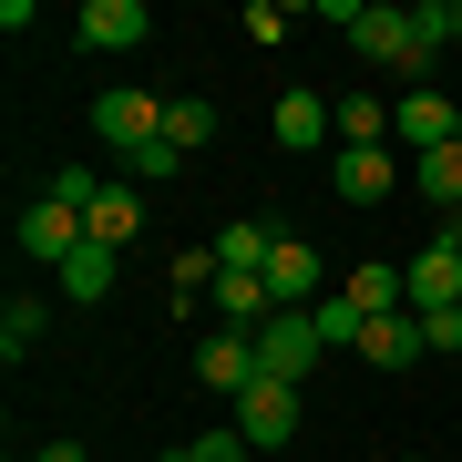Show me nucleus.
Returning <instances> with one entry per match:
<instances>
[{"label": "nucleus", "instance_id": "nucleus-1", "mask_svg": "<svg viewBox=\"0 0 462 462\" xmlns=\"http://www.w3.org/2000/svg\"><path fill=\"white\" fill-rule=\"evenodd\" d=\"M329 21H349V51H370V62H391V72H431L421 21L391 11V0H329Z\"/></svg>", "mask_w": 462, "mask_h": 462}, {"label": "nucleus", "instance_id": "nucleus-2", "mask_svg": "<svg viewBox=\"0 0 462 462\" xmlns=\"http://www.w3.org/2000/svg\"><path fill=\"white\" fill-rule=\"evenodd\" d=\"M319 360H329V339H319V309H278V319L257 329V380H288V391H298Z\"/></svg>", "mask_w": 462, "mask_h": 462}, {"label": "nucleus", "instance_id": "nucleus-3", "mask_svg": "<svg viewBox=\"0 0 462 462\" xmlns=\"http://www.w3.org/2000/svg\"><path fill=\"white\" fill-rule=\"evenodd\" d=\"M83 236H93V216H83V206H62V196H32V206H21V257L51 267V278L72 267V247H83Z\"/></svg>", "mask_w": 462, "mask_h": 462}, {"label": "nucleus", "instance_id": "nucleus-4", "mask_svg": "<svg viewBox=\"0 0 462 462\" xmlns=\"http://www.w3.org/2000/svg\"><path fill=\"white\" fill-rule=\"evenodd\" d=\"M93 134H103V154H124V165H134V154L165 134V103H154V93H134V83H114V93L93 103Z\"/></svg>", "mask_w": 462, "mask_h": 462}, {"label": "nucleus", "instance_id": "nucleus-5", "mask_svg": "<svg viewBox=\"0 0 462 462\" xmlns=\"http://www.w3.org/2000/svg\"><path fill=\"white\" fill-rule=\"evenodd\" d=\"M236 442H247V452H278L288 442V431H298V391H288V380H247V391H236Z\"/></svg>", "mask_w": 462, "mask_h": 462}, {"label": "nucleus", "instance_id": "nucleus-6", "mask_svg": "<svg viewBox=\"0 0 462 462\" xmlns=\"http://www.w3.org/2000/svg\"><path fill=\"white\" fill-rule=\"evenodd\" d=\"M452 124H462V103H452V93H431V83L391 103V144L411 154V165H421V154H442V144H452Z\"/></svg>", "mask_w": 462, "mask_h": 462}, {"label": "nucleus", "instance_id": "nucleus-7", "mask_svg": "<svg viewBox=\"0 0 462 462\" xmlns=\"http://www.w3.org/2000/svg\"><path fill=\"white\" fill-rule=\"evenodd\" d=\"M401 278H411V319H431V309H462V236L442 226L431 236V247L401 267Z\"/></svg>", "mask_w": 462, "mask_h": 462}, {"label": "nucleus", "instance_id": "nucleus-8", "mask_svg": "<svg viewBox=\"0 0 462 462\" xmlns=\"http://www.w3.org/2000/svg\"><path fill=\"white\" fill-rule=\"evenodd\" d=\"M267 298H278V309H319V298H329V267H319L309 236H278V257H267Z\"/></svg>", "mask_w": 462, "mask_h": 462}, {"label": "nucleus", "instance_id": "nucleus-9", "mask_svg": "<svg viewBox=\"0 0 462 462\" xmlns=\"http://www.w3.org/2000/svg\"><path fill=\"white\" fill-rule=\"evenodd\" d=\"M401 165H411L401 144H339V196H349V206H391Z\"/></svg>", "mask_w": 462, "mask_h": 462}, {"label": "nucleus", "instance_id": "nucleus-10", "mask_svg": "<svg viewBox=\"0 0 462 462\" xmlns=\"http://www.w3.org/2000/svg\"><path fill=\"white\" fill-rule=\"evenodd\" d=\"M144 32H154L144 0H83V21H72V42H83V51H134Z\"/></svg>", "mask_w": 462, "mask_h": 462}, {"label": "nucleus", "instance_id": "nucleus-11", "mask_svg": "<svg viewBox=\"0 0 462 462\" xmlns=\"http://www.w3.org/2000/svg\"><path fill=\"white\" fill-rule=\"evenodd\" d=\"M196 380L236 401V391L257 380V339H247V329H206V339H196Z\"/></svg>", "mask_w": 462, "mask_h": 462}, {"label": "nucleus", "instance_id": "nucleus-12", "mask_svg": "<svg viewBox=\"0 0 462 462\" xmlns=\"http://www.w3.org/2000/svg\"><path fill=\"white\" fill-rule=\"evenodd\" d=\"M349 360H370V370H411V360H431V339H421V319L401 309V319H370V329L349 339Z\"/></svg>", "mask_w": 462, "mask_h": 462}, {"label": "nucleus", "instance_id": "nucleus-13", "mask_svg": "<svg viewBox=\"0 0 462 462\" xmlns=\"http://www.w3.org/2000/svg\"><path fill=\"white\" fill-rule=\"evenodd\" d=\"M329 134H339V103H329V93H278V144H288V154L329 144Z\"/></svg>", "mask_w": 462, "mask_h": 462}, {"label": "nucleus", "instance_id": "nucleus-14", "mask_svg": "<svg viewBox=\"0 0 462 462\" xmlns=\"http://www.w3.org/2000/svg\"><path fill=\"white\" fill-rule=\"evenodd\" d=\"M267 257H278V236H267L257 216H236V226H216V267H226V278H267Z\"/></svg>", "mask_w": 462, "mask_h": 462}, {"label": "nucleus", "instance_id": "nucleus-15", "mask_svg": "<svg viewBox=\"0 0 462 462\" xmlns=\"http://www.w3.org/2000/svg\"><path fill=\"white\" fill-rule=\"evenodd\" d=\"M134 226H144V196H124V185H103V196H93V247H134Z\"/></svg>", "mask_w": 462, "mask_h": 462}, {"label": "nucleus", "instance_id": "nucleus-16", "mask_svg": "<svg viewBox=\"0 0 462 462\" xmlns=\"http://www.w3.org/2000/svg\"><path fill=\"white\" fill-rule=\"evenodd\" d=\"M62 298H72V309L114 298V247H93V236H83V247H72V267H62Z\"/></svg>", "mask_w": 462, "mask_h": 462}, {"label": "nucleus", "instance_id": "nucleus-17", "mask_svg": "<svg viewBox=\"0 0 462 462\" xmlns=\"http://www.w3.org/2000/svg\"><path fill=\"white\" fill-rule=\"evenodd\" d=\"M411 185H421V196L442 206V216H462V144H442V154H421V165H411Z\"/></svg>", "mask_w": 462, "mask_h": 462}, {"label": "nucleus", "instance_id": "nucleus-18", "mask_svg": "<svg viewBox=\"0 0 462 462\" xmlns=\"http://www.w3.org/2000/svg\"><path fill=\"white\" fill-rule=\"evenodd\" d=\"M206 134H216V103H196V93H175V103H165V144H175V154H196Z\"/></svg>", "mask_w": 462, "mask_h": 462}, {"label": "nucleus", "instance_id": "nucleus-19", "mask_svg": "<svg viewBox=\"0 0 462 462\" xmlns=\"http://www.w3.org/2000/svg\"><path fill=\"white\" fill-rule=\"evenodd\" d=\"M339 144H391V103L349 93V103H339Z\"/></svg>", "mask_w": 462, "mask_h": 462}, {"label": "nucleus", "instance_id": "nucleus-20", "mask_svg": "<svg viewBox=\"0 0 462 462\" xmlns=\"http://www.w3.org/2000/svg\"><path fill=\"white\" fill-rule=\"evenodd\" d=\"M411 21H421V42H431V62L462 42V0H411Z\"/></svg>", "mask_w": 462, "mask_h": 462}, {"label": "nucleus", "instance_id": "nucleus-21", "mask_svg": "<svg viewBox=\"0 0 462 462\" xmlns=\"http://www.w3.org/2000/svg\"><path fill=\"white\" fill-rule=\"evenodd\" d=\"M42 339V298H11V309H0V349H11V360H21V349H32Z\"/></svg>", "mask_w": 462, "mask_h": 462}, {"label": "nucleus", "instance_id": "nucleus-22", "mask_svg": "<svg viewBox=\"0 0 462 462\" xmlns=\"http://www.w3.org/2000/svg\"><path fill=\"white\" fill-rule=\"evenodd\" d=\"M124 175H134V185H175V175H185V154L165 144V134H154V144H144V154H134V165H124Z\"/></svg>", "mask_w": 462, "mask_h": 462}, {"label": "nucleus", "instance_id": "nucleus-23", "mask_svg": "<svg viewBox=\"0 0 462 462\" xmlns=\"http://www.w3.org/2000/svg\"><path fill=\"white\" fill-rule=\"evenodd\" d=\"M165 462H247V442H236V431H196V442H175Z\"/></svg>", "mask_w": 462, "mask_h": 462}, {"label": "nucleus", "instance_id": "nucleus-24", "mask_svg": "<svg viewBox=\"0 0 462 462\" xmlns=\"http://www.w3.org/2000/svg\"><path fill=\"white\" fill-rule=\"evenodd\" d=\"M51 196H62V206H83V216H93V196H103V175H93V165H62V175H51Z\"/></svg>", "mask_w": 462, "mask_h": 462}, {"label": "nucleus", "instance_id": "nucleus-25", "mask_svg": "<svg viewBox=\"0 0 462 462\" xmlns=\"http://www.w3.org/2000/svg\"><path fill=\"white\" fill-rule=\"evenodd\" d=\"M421 339L442 349V360H462V309H431V319H421Z\"/></svg>", "mask_w": 462, "mask_h": 462}, {"label": "nucleus", "instance_id": "nucleus-26", "mask_svg": "<svg viewBox=\"0 0 462 462\" xmlns=\"http://www.w3.org/2000/svg\"><path fill=\"white\" fill-rule=\"evenodd\" d=\"M32 462H93V452H83V442H42Z\"/></svg>", "mask_w": 462, "mask_h": 462}, {"label": "nucleus", "instance_id": "nucleus-27", "mask_svg": "<svg viewBox=\"0 0 462 462\" xmlns=\"http://www.w3.org/2000/svg\"><path fill=\"white\" fill-rule=\"evenodd\" d=\"M452 144H462V124H452Z\"/></svg>", "mask_w": 462, "mask_h": 462}, {"label": "nucleus", "instance_id": "nucleus-28", "mask_svg": "<svg viewBox=\"0 0 462 462\" xmlns=\"http://www.w3.org/2000/svg\"><path fill=\"white\" fill-rule=\"evenodd\" d=\"M401 462H411V452H401Z\"/></svg>", "mask_w": 462, "mask_h": 462}]
</instances>
